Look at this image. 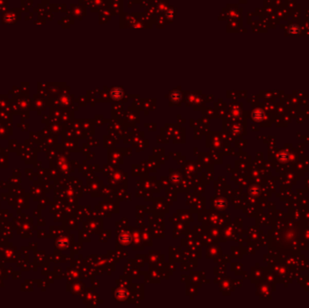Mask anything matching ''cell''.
<instances>
[{"label":"cell","mask_w":309,"mask_h":308,"mask_svg":"<svg viewBox=\"0 0 309 308\" xmlns=\"http://www.w3.org/2000/svg\"><path fill=\"white\" fill-rule=\"evenodd\" d=\"M288 32L290 33H292V34H298L300 33V29L297 27L296 25H292L291 27H289Z\"/></svg>","instance_id":"cell-5"},{"label":"cell","mask_w":309,"mask_h":308,"mask_svg":"<svg viewBox=\"0 0 309 308\" xmlns=\"http://www.w3.org/2000/svg\"><path fill=\"white\" fill-rule=\"evenodd\" d=\"M288 153L287 151H281L278 155V159L281 163H286L288 160Z\"/></svg>","instance_id":"cell-2"},{"label":"cell","mask_w":309,"mask_h":308,"mask_svg":"<svg viewBox=\"0 0 309 308\" xmlns=\"http://www.w3.org/2000/svg\"><path fill=\"white\" fill-rule=\"evenodd\" d=\"M252 118L255 121H260L262 120V118H264V113L262 110L260 109H257L255 110L252 114Z\"/></svg>","instance_id":"cell-1"},{"label":"cell","mask_w":309,"mask_h":308,"mask_svg":"<svg viewBox=\"0 0 309 308\" xmlns=\"http://www.w3.org/2000/svg\"><path fill=\"white\" fill-rule=\"evenodd\" d=\"M122 91L120 89H119V88H116V89H114L111 92V96L113 97V98L115 100H119L121 97H122Z\"/></svg>","instance_id":"cell-3"},{"label":"cell","mask_w":309,"mask_h":308,"mask_svg":"<svg viewBox=\"0 0 309 308\" xmlns=\"http://www.w3.org/2000/svg\"><path fill=\"white\" fill-rule=\"evenodd\" d=\"M130 239H131V238H130V236H129L128 234L124 233V234H122V235L120 236L119 240H120V242H121L122 244H128V243L130 242Z\"/></svg>","instance_id":"cell-4"}]
</instances>
